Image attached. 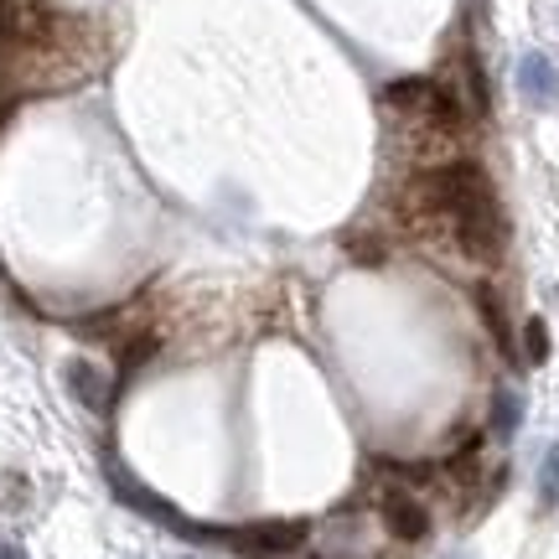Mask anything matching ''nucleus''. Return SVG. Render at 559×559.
Masks as SVG:
<instances>
[{"label":"nucleus","mask_w":559,"mask_h":559,"mask_svg":"<svg viewBox=\"0 0 559 559\" xmlns=\"http://www.w3.org/2000/svg\"><path fill=\"white\" fill-rule=\"evenodd\" d=\"M451 228H456V243L472 254V260H498L502 254V218L498 202H492V187H481L451 213Z\"/></svg>","instance_id":"f257e3e1"},{"label":"nucleus","mask_w":559,"mask_h":559,"mask_svg":"<svg viewBox=\"0 0 559 559\" xmlns=\"http://www.w3.org/2000/svg\"><path fill=\"white\" fill-rule=\"evenodd\" d=\"M306 544V523L285 519V523H249V528H234L228 534V549H239L249 559H275V555H290Z\"/></svg>","instance_id":"f03ea898"},{"label":"nucleus","mask_w":559,"mask_h":559,"mask_svg":"<svg viewBox=\"0 0 559 559\" xmlns=\"http://www.w3.org/2000/svg\"><path fill=\"white\" fill-rule=\"evenodd\" d=\"M317 559H379V544H373V528L358 513H337L317 534Z\"/></svg>","instance_id":"7ed1b4c3"},{"label":"nucleus","mask_w":559,"mask_h":559,"mask_svg":"<svg viewBox=\"0 0 559 559\" xmlns=\"http://www.w3.org/2000/svg\"><path fill=\"white\" fill-rule=\"evenodd\" d=\"M104 472H109V487H115V498H124L130 508H135V513H145V519L166 523V528H177V534H207V528H192V523L181 519V513H177V508H171L166 498H156V492H145V487H140V481L130 477V472H124V466H115V461H109Z\"/></svg>","instance_id":"20e7f679"},{"label":"nucleus","mask_w":559,"mask_h":559,"mask_svg":"<svg viewBox=\"0 0 559 559\" xmlns=\"http://www.w3.org/2000/svg\"><path fill=\"white\" fill-rule=\"evenodd\" d=\"M383 528L394 534V539L415 544L430 534V513H425V502L415 498V492H404V487H389L383 492Z\"/></svg>","instance_id":"39448f33"},{"label":"nucleus","mask_w":559,"mask_h":559,"mask_svg":"<svg viewBox=\"0 0 559 559\" xmlns=\"http://www.w3.org/2000/svg\"><path fill=\"white\" fill-rule=\"evenodd\" d=\"M519 94H523V104H534V109L559 99V68L544 58V52H528V58L519 62Z\"/></svg>","instance_id":"423d86ee"},{"label":"nucleus","mask_w":559,"mask_h":559,"mask_svg":"<svg viewBox=\"0 0 559 559\" xmlns=\"http://www.w3.org/2000/svg\"><path fill=\"white\" fill-rule=\"evenodd\" d=\"M68 389L79 394L83 409H94V415L109 409V379H104L94 362H68Z\"/></svg>","instance_id":"0eeeda50"},{"label":"nucleus","mask_w":559,"mask_h":559,"mask_svg":"<svg viewBox=\"0 0 559 559\" xmlns=\"http://www.w3.org/2000/svg\"><path fill=\"white\" fill-rule=\"evenodd\" d=\"M383 99L404 109V115H430V104H436V83L430 79H400L383 88Z\"/></svg>","instance_id":"6e6552de"},{"label":"nucleus","mask_w":559,"mask_h":559,"mask_svg":"<svg viewBox=\"0 0 559 559\" xmlns=\"http://www.w3.org/2000/svg\"><path fill=\"white\" fill-rule=\"evenodd\" d=\"M523 358H528V362H544V358H549V326H544V317H528V321H523Z\"/></svg>","instance_id":"1a4fd4ad"},{"label":"nucleus","mask_w":559,"mask_h":559,"mask_svg":"<svg viewBox=\"0 0 559 559\" xmlns=\"http://www.w3.org/2000/svg\"><path fill=\"white\" fill-rule=\"evenodd\" d=\"M519 415H523L519 394H513V389H502V394H498V409H492V430H498V436L508 440L513 430H519Z\"/></svg>","instance_id":"9d476101"},{"label":"nucleus","mask_w":559,"mask_h":559,"mask_svg":"<svg viewBox=\"0 0 559 559\" xmlns=\"http://www.w3.org/2000/svg\"><path fill=\"white\" fill-rule=\"evenodd\" d=\"M539 502L544 508L559 502V445H549V456H544V466H539Z\"/></svg>","instance_id":"9b49d317"},{"label":"nucleus","mask_w":559,"mask_h":559,"mask_svg":"<svg viewBox=\"0 0 559 559\" xmlns=\"http://www.w3.org/2000/svg\"><path fill=\"white\" fill-rule=\"evenodd\" d=\"M461 79H466V94H472V115H487V79H481L477 58H461Z\"/></svg>","instance_id":"f8f14e48"},{"label":"nucleus","mask_w":559,"mask_h":559,"mask_svg":"<svg viewBox=\"0 0 559 559\" xmlns=\"http://www.w3.org/2000/svg\"><path fill=\"white\" fill-rule=\"evenodd\" d=\"M481 317H487V326H492V337L508 347V326H502V311H498V296H492V290H481Z\"/></svg>","instance_id":"ddd939ff"},{"label":"nucleus","mask_w":559,"mask_h":559,"mask_svg":"<svg viewBox=\"0 0 559 559\" xmlns=\"http://www.w3.org/2000/svg\"><path fill=\"white\" fill-rule=\"evenodd\" d=\"M0 559H26V555H21V544H0Z\"/></svg>","instance_id":"4468645a"}]
</instances>
